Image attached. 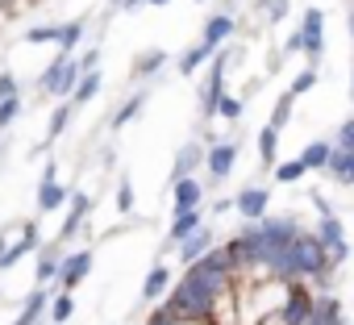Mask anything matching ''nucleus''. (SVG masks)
<instances>
[{
    "label": "nucleus",
    "mask_w": 354,
    "mask_h": 325,
    "mask_svg": "<svg viewBox=\"0 0 354 325\" xmlns=\"http://www.w3.org/2000/svg\"><path fill=\"white\" fill-rule=\"evenodd\" d=\"M234 205H238V217L242 221H259L271 213V188L267 184H246L234 192Z\"/></svg>",
    "instance_id": "nucleus-8"
},
{
    "label": "nucleus",
    "mask_w": 354,
    "mask_h": 325,
    "mask_svg": "<svg viewBox=\"0 0 354 325\" xmlns=\"http://www.w3.org/2000/svg\"><path fill=\"white\" fill-rule=\"evenodd\" d=\"M88 213H92V196L88 192H71V209H67V221H63V230H59V246H71L75 238H80V230L88 225Z\"/></svg>",
    "instance_id": "nucleus-13"
},
{
    "label": "nucleus",
    "mask_w": 354,
    "mask_h": 325,
    "mask_svg": "<svg viewBox=\"0 0 354 325\" xmlns=\"http://www.w3.org/2000/svg\"><path fill=\"white\" fill-rule=\"evenodd\" d=\"M71 317H75V292H55L50 296V308H46V321L67 325Z\"/></svg>",
    "instance_id": "nucleus-27"
},
{
    "label": "nucleus",
    "mask_w": 354,
    "mask_h": 325,
    "mask_svg": "<svg viewBox=\"0 0 354 325\" xmlns=\"http://www.w3.org/2000/svg\"><path fill=\"white\" fill-rule=\"evenodd\" d=\"M80 80H84L80 63H75L67 50H55V55H50V67L38 75V92H42V96H55V100H71V92H75Z\"/></svg>",
    "instance_id": "nucleus-1"
},
{
    "label": "nucleus",
    "mask_w": 354,
    "mask_h": 325,
    "mask_svg": "<svg viewBox=\"0 0 354 325\" xmlns=\"http://www.w3.org/2000/svg\"><path fill=\"white\" fill-rule=\"evenodd\" d=\"M38 246H42V230H38V221H21V225H17V234H13V246H9V254L0 259V271L17 267V263H21V259H30Z\"/></svg>",
    "instance_id": "nucleus-9"
},
{
    "label": "nucleus",
    "mask_w": 354,
    "mask_h": 325,
    "mask_svg": "<svg viewBox=\"0 0 354 325\" xmlns=\"http://www.w3.org/2000/svg\"><path fill=\"white\" fill-rule=\"evenodd\" d=\"M100 88H104V75H100V67H96V71H84V80H80V84H75V92H71V104H75V109L92 104V100L100 96Z\"/></svg>",
    "instance_id": "nucleus-25"
},
{
    "label": "nucleus",
    "mask_w": 354,
    "mask_h": 325,
    "mask_svg": "<svg viewBox=\"0 0 354 325\" xmlns=\"http://www.w3.org/2000/svg\"><path fill=\"white\" fill-rule=\"evenodd\" d=\"M21 109H26L21 96H5V100H0V129H9V125L21 117Z\"/></svg>",
    "instance_id": "nucleus-34"
},
{
    "label": "nucleus",
    "mask_w": 354,
    "mask_h": 325,
    "mask_svg": "<svg viewBox=\"0 0 354 325\" xmlns=\"http://www.w3.org/2000/svg\"><path fill=\"white\" fill-rule=\"evenodd\" d=\"M213 55H217L213 46H205V42H196V46H188V50H184L180 59H175V71H180V75L188 80V75H196L201 67H209V63H213Z\"/></svg>",
    "instance_id": "nucleus-22"
},
{
    "label": "nucleus",
    "mask_w": 354,
    "mask_h": 325,
    "mask_svg": "<svg viewBox=\"0 0 354 325\" xmlns=\"http://www.w3.org/2000/svg\"><path fill=\"white\" fill-rule=\"evenodd\" d=\"M201 225H205V209H180V213L171 217V225H167V246H162V254H171L184 238H192Z\"/></svg>",
    "instance_id": "nucleus-14"
},
{
    "label": "nucleus",
    "mask_w": 354,
    "mask_h": 325,
    "mask_svg": "<svg viewBox=\"0 0 354 325\" xmlns=\"http://www.w3.org/2000/svg\"><path fill=\"white\" fill-rule=\"evenodd\" d=\"M317 80H321V71H317V63H308V67H304V71H300V75L292 80V88H288V92H292V96L300 100V96H308V92L317 88Z\"/></svg>",
    "instance_id": "nucleus-31"
},
{
    "label": "nucleus",
    "mask_w": 354,
    "mask_h": 325,
    "mask_svg": "<svg viewBox=\"0 0 354 325\" xmlns=\"http://www.w3.org/2000/svg\"><path fill=\"white\" fill-rule=\"evenodd\" d=\"M350 109H354V71H350Z\"/></svg>",
    "instance_id": "nucleus-44"
},
{
    "label": "nucleus",
    "mask_w": 354,
    "mask_h": 325,
    "mask_svg": "<svg viewBox=\"0 0 354 325\" xmlns=\"http://www.w3.org/2000/svg\"><path fill=\"white\" fill-rule=\"evenodd\" d=\"M238 150H242L238 138H230V142H213V146H209V154H205V171H209L213 184H225V180L234 176V167H238Z\"/></svg>",
    "instance_id": "nucleus-5"
},
{
    "label": "nucleus",
    "mask_w": 354,
    "mask_h": 325,
    "mask_svg": "<svg viewBox=\"0 0 354 325\" xmlns=\"http://www.w3.org/2000/svg\"><path fill=\"white\" fill-rule=\"evenodd\" d=\"M34 205H38V213H55V209L71 205V188H67V184H59V162H55V158L42 167V184H38Z\"/></svg>",
    "instance_id": "nucleus-3"
},
{
    "label": "nucleus",
    "mask_w": 354,
    "mask_h": 325,
    "mask_svg": "<svg viewBox=\"0 0 354 325\" xmlns=\"http://www.w3.org/2000/svg\"><path fill=\"white\" fill-rule=\"evenodd\" d=\"M217 246V234H213V225L205 221L192 238H184L180 246H175V259H180V267H188V263H196V259H205L209 250Z\"/></svg>",
    "instance_id": "nucleus-16"
},
{
    "label": "nucleus",
    "mask_w": 354,
    "mask_h": 325,
    "mask_svg": "<svg viewBox=\"0 0 354 325\" xmlns=\"http://www.w3.org/2000/svg\"><path fill=\"white\" fill-rule=\"evenodd\" d=\"M146 100H150V88H133V92H129V96L109 113V129H113V133H117V129H125V125L146 109Z\"/></svg>",
    "instance_id": "nucleus-19"
},
{
    "label": "nucleus",
    "mask_w": 354,
    "mask_h": 325,
    "mask_svg": "<svg viewBox=\"0 0 354 325\" xmlns=\"http://www.w3.org/2000/svg\"><path fill=\"white\" fill-rule=\"evenodd\" d=\"M325 176H329L337 188H354V150H346V146H333Z\"/></svg>",
    "instance_id": "nucleus-21"
},
{
    "label": "nucleus",
    "mask_w": 354,
    "mask_h": 325,
    "mask_svg": "<svg viewBox=\"0 0 354 325\" xmlns=\"http://www.w3.org/2000/svg\"><path fill=\"white\" fill-rule=\"evenodd\" d=\"M205 154H209V146H205L201 138H188L180 150H175V162H171V184H175V180H184V176H196V171L205 167Z\"/></svg>",
    "instance_id": "nucleus-12"
},
{
    "label": "nucleus",
    "mask_w": 354,
    "mask_h": 325,
    "mask_svg": "<svg viewBox=\"0 0 354 325\" xmlns=\"http://www.w3.org/2000/svg\"><path fill=\"white\" fill-rule=\"evenodd\" d=\"M317 238L325 242V250H329V259H333V267H342V263L350 259V242H346V230H342V217H337L333 209L317 217Z\"/></svg>",
    "instance_id": "nucleus-6"
},
{
    "label": "nucleus",
    "mask_w": 354,
    "mask_h": 325,
    "mask_svg": "<svg viewBox=\"0 0 354 325\" xmlns=\"http://www.w3.org/2000/svg\"><path fill=\"white\" fill-rule=\"evenodd\" d=\"M254 146H259V162H263V171H271L275 162H279V129L275 125H263L254 133Z\"/></svg>",
    "instance_id": "nucleus-23"
},
{
    "label": "nucleus",
    "mask_w": 354,
    "mask_h": 325,
    "mask_svg": "<svg viewBox=\"0 0 354 325\" xmlns=\"http://www.w3.org/2000/svg\"><path fill=\"white\" fill-rule=\"evenodd\" d=\"M329 154H333V142H325V138H317V142H308L304 150H300V162L308 171H317V176H325V167H329Z\"/></svg>",
    "instance_id": "nucleus-24"
},
{
    "label": "nucleus",
    "mask_w": 354,
    "mask_h": 325,
    "mask_svg": "<svg viewBox=\"0 0 354 325\" xmlns=\"http://www.w3.org/2000/svg\"><path fill=\"white\" fill-rule=\"evenodd\" d=\"M96 267V250L92 246H75L71 254H63V271H59V292H75Z\"/></svg>",
    "instance_id": "nucleus-4"
},
{
    "label": "nucleus",
    "mask_w": 354,
    "mask_h": 325,
    "mask_svg": "<svg viewBox=\"0 0 354 325\" xmlns=\"http://www.w3.org/2000/svg\"><path fill=\"white\" fill-rule=\"evenodd\" d=\"M13 234H17V225H5V230H0V259L9 254V246H13Z\"/></svg>",
    "instance_id": "nucleus-41"
},
{
    "label": "nucleus",
    "mask_w": 354,
    "mask_h": 325,
    "mask_svg": "<svg viewBox=\"0 0 354 325\" xmlns=\"http://www.w3.org/2000/svg\"><path fill=\"white\" fill-rule=\"evenodd\" d=\"M346 34H350V42H354V0H346Z\"/></svg>",
    "instance_id": "nucleus-42"
},
{
    "label": "nucleus",
    "mask_w": 354,
    "mask_h": 325,
    "mask_svg": "<svg viewBox=\"0 0 354 325\" xmlns=\"http://www.w3.org/2000/svg\"><path fill=\"white\" fill-rule=\"evenodd\" d=\"M242 113H246V96H221L217 100V121H225V125H238L242 121Z\"/></svg>",
    "instance_id": "nucleus-29"
},
{
    "label": "nucleus",
    "mask_w": 354,
    "mask_h": 325,
    "mask_svg": "<svg viewBox=\"0 0 354 325\" xmlns=\"http://www.w3.org/2000/svg\"><path fill=\"white\" fill-rule=\"evenodd\" d=\"M205 205V184L196 176H184V180H175L171 184V209L180 213V209H201Z\"/></svg>",
    "instance_id": "nucleus-18"
},
{
    "label": "nucleus",
    "mask_w": 354,
    "mask_h": 325,
    "mask_svg": "<svg viewBox=\"0 0 354 325\" xmlns=\"http://www.w3.org/2000/svg\"><path fill=\"white\" fill-rule=\"evenodd\" d=\"M271 176H275V184H300V180H304V176H313V171L304 167L300 154H296V158H279L275 167H271Z\"/></svg>",
    "instance_id": "nucleus-26"
},
{
    "label": "nucleus",
    "mask_w": 354,
    "mask_h": 325,
    "mask_svg": "<svg viewBox=\"0 0 354 325\" xmlns=\"http://www.w3.org/2000/svg\"><path fill=\"white\" fill-rule=\"evenodd\" d=\"M238 34V21H234V13L230 9H221V13H213V17H205V30H201V42L205 46H213V50H221L230 38Z\"/></svg>",
    "instance_id": "nucleus-17"
},
{
    "label": "nucleus",
    "mask_w": 354,
    "mask_h": 325,
    "mask_svg": "<svg viewBox=\"0 0 354 325\" xmlns=\"http://www.w3.org/2000/svg\"><path fill=\"white\" fill-rule=\"evenodd\" d=\"M117 213H125V217H133V180H129V171L117 180Z\"/></svg>",
    "instance_id": "nucleus-32"
},
{
    "label": "nucleus",
    "mask_w": 354,
    "mask_h": 325,
    "mask_svg": "<svg viewBox=\"0 0 354 325\" xmlns=\"http://www.w3.org/2000/svg\"><path fill=\"white\" fill-rule=\"evenodd\" d=\"M146 5H150V9H162V5H171V0H125L121 9H125V13H138V9H146Z\"/></svg>",
    "instance_id": "nucleus-38"
},
{
    "label": "nucleus",
    "mask_w": 354,
    "mask_h": 325,
    "mask_svg": "<svg viewBox=\"0 0 354 325\" xmlns=\"http://www.w3.org/2000/svg\"><path fill=\"white\" fill-rule=\"evenodd\" d=\"M254 13L263 21H283L288 17V0H254Z\"/></svg>",
    "instance_id": "nucleus-33"
},
{
    "label": "nucleus",
    "mask_w": 354,
    "mask_h": 325,
    "mask_svg": "<svg viewBox=\"0 0 354 325\" xmlns=\"http://www.w3.org/2000/svg\"><path fill=\"white\" fill-rule=\"evenodd\" d=\"M300 34H304V59L321 63L325 59V13L321 9H304L300 13Z\"/></svg>",
    "instance_id": "nucleus-7"
},
{
    "label": "nucleus",
    "mask_w": 354,
    "mask_h": 325,
    "mask_svg": "<svg viewBox=\"0 0 354 325\" xmlns=\"http://www.w3.org/2000/svg\"><path fill=\"white\" fill-rule=\"evenodd\" d=\"M75 63H80V71H96V67H100V50L92 46V50H84V59H75Z\"/></svg>",
    "instance_id": "nucleus-39"
},
{
    "label": "nucleus",
    "mask_w": 354,
    "mask_h": 325,
    "mask_svg": "<svg viewBox=\"0 0 354 325\" xmlns=\"http://www.w3.org/2000/svg\"><path fill=\"white\" fill-rule=\"evenodd\" d=\"M59 271H63V246H38L34 250V284H55L59 288Z\"/></svg>",
    "instance_id": "nucleus-15"
},
{
    "label": "nucleus",
    "mask_w": 354,
    "mask_h": 325,
    "mask_svg": "<svg viewBox=\"0 0 354 325\" xmlns=\"http://www.w3.org/2000/svg\"><path fill=\"white\" fill-rule=\"evenodd\" d=\"M333 146H346V150H354V113H350L346 121H337V133H333Z\"/></svg>",
    "instance_id": "nucleus-35"
},
{
    "label": "nucleus",
    "mask_w": 354,
    "mask_h": 325,
    "mask_svg": "<svg viewBox=\"0 0 354 325\" xmlns=\"http://www.w3.org/2000/svg\"><path fill=\"white\" fill-rule=\"evenodd\" d=\"M59 288H46V284H34L30 292H26V300H21V308H17V317L9 321V325H38V321H46V308H50V296H55Z\"/></svg>",
    "instance_id": "nucleus-10"
},
{
    "label": "nucleus",
    "mask_w": 354,
    "mask_h": 325,
    "mask_svg": "<svg viewBox=\"0 0 354 325\" xmlns=\"http://www.w3.org/2000/svg\"><path fill=\"white\" fill-rule=\"evenodd\" d=\"M26 46H55V50H67L75 55V46L84 42V21H50V26H30L21 34Z\"/></svg>",
    "instance_id": "nucleus-2"
},
{
    "label": "nucleus",
    "mask_w": 354,
    "mask_h": 325,
    "mask_svg": "<svg viewBox=\"0 0 354 325\" xmlns=\"http://www.w3.org/2000/svg\"><path fill=\"white\" fill-rule=\"evenodd\" d=\"M175 288V267L171 263H150V271L142 275V304H158L167 292Z\"/></svg>",
    "instance_id": "nucleus-11"
},
{
    "label": "nucleus",
    "mask_w": 354,
    "mask_h": 325,
    "mask_svg": "<svg viewBox=\"0 0 354 325\" xmlns=\"http://www.w3.org/2000/svg\"><path fill=\"white\" fill-rule=\"evenodd\" d=\"M292 109H296V96H292V92H283V96L275 100V109H271V121H267V125H275V129L283 133V129L292 125Z\"/></svg>",
    "instance_id": "nucleus-30"
},
{
    "label": "nucleus",
    "mask_w": 354,
    "mask_h": 325,
    "mask_svg": "<svg viewBox=\"0 0 354 325\" xmlns=\"http://www.w3.org/2000/svg\"><path fill=\"white\" fill-rule=\"evenodd\" d=\"M225 213H238L234 196H217V201H213V217H225Z\"/></svg>",
    "instance_id": "nucleus-40"
},
{
    "label": "nucleus",
    "mask_w": 354,
    "mask_h": 325,
    "mask_svg": "<svg viewBox=\"0 0 354 325\" xmlns=\"http://www.w3.org/2000/svg\"><path fill=\"white\" fill-rule=\"evenodd\" d=\"M196 5H205V0H196Z\"/></svg>",
    "instance_id": "nucleus-45"
},
{
    "label": "nucleus",
    "mask_w": 354,
    "mask_h": 325,
    "mask_svg": "<svg viewBox=\"0 0 354 325\" xmlns=\"http://www.w3.org/2000/svg\"><path fill=\"white\" fill-rule=\"evenodd\" d=\"M5 96H17V75L13 71H0V100Z\"/></svg>",
    "instance_id": "nucleus-37"
},
{
    "label": "nucleus",
    "mask_w": 354,
    "mask_h": 325,
    "mask_svg": "<svg viewBox=\"0 0 354 325\" xmlns=\"http://www.w3.org/2000/svg\"><path fill=\"white\" fill-rule=\"evenodd\" d=\"M167 63H171V55H167L162 46H150V50H142V55L133 59L129 75H133V84H142V80H154V75H158Z\"/></svg>",
    "instance_id": "nucleus-20"
},
{
    "label": "nucleus",
    "mask_w": 354,
    "mask_h": 325,
    "mask_svg": "<svg viewBox=\"0 0 354 325\" xmlns=\"http://www.w3.org/2000/svg\"><path fill=\"white\" fill-rule=\"evenodd\" d=\"M71 113H75V104H71V100H59V109H55V113H50V121H46V142H59V138L67 133Z\"/></svg>",
    "instance_id": "nucleus-28"
},
{
    "label": "nucleus",
    "mask_w": 354,
    "mask_h": 325,
    "mask_svg": "<svg viewBox=\"0 0 354 325\" xmlns=\"http://www.w3.org/2000/svg\"><path fill=\"white\" fill-rule=\"evenodd\" d=\"M279 55H283V59H292V55H304V34H300V26H296V30H292V34L283 38Z\"/></svg>",
    "instance_id": "nucleus-36"
},
{
    "label": "nucleus",
    "mask_w": 354,
    "mask_h": 325,
    "mask_svg": "<svg viewBox=\"0 0 354 325\" xmlns=\"http://www.w3.org/2000/svg\"><path fill=\"white\" fill-rule=\"evenodd\" d=\"M254 325H292V321H283L279 313H271V317H263V321H254Z\"/></svg>",
    "instance_id": "nucleus-43"
}]
</instances>
